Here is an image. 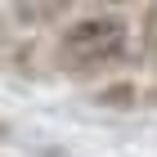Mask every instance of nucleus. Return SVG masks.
<instances>
[{"instance_id":"1","label":"nucleus","mask_w":157,"mask_h":157,"mask_svg":"<svg viewBox=\"0 0 157 157\" xmlns=\"http://www.w3.org/2000/svg\"><path fill=\"white\" fill-rule=\"evenodd\" d=\"M135 54V23L117 9H94V13H76L59 27L49 59L63 76L72 81H90L103 76L121 63H130Z\"/></svg>"},{"instance_id":"2","label":"nucleus","mask_w":157,"mask_h":157,"mask_svg":"<svg viewBox=\"0 0 157 157\" xmlns=\"http://www.w3.org/2000/svg\"><path fill=\"white\" fill-rule=\"evenodd\" d=\"M90 99H94L99 108H117V112L144 108V85H135V81H126V76H117V81H103Z\"/></svg>"},{"instance_id":"3","label":"nucleus","mask_w":157,"mask_h":157,"mask_svg":"<svg viewBox=\"0 0 157 157\" xmlns=\"http://www.w3.org/2000/svg\"><path fill=\"white\" fill-rule=\"evenodd\" d=\"M72 9V0H13V18L23 27H45Z\"/></svg>"},{"instance_id":"4","label":"nucleus","mask_w":157,"mask_h":157,"mask_svg":"<svg viewBox=\"0 0 157 157\" xmlns=\"http://www.w3.org/2000/svg\"><path fill=\"white\" fill-rule=\"evenodd\" d=\"M135 54L139 63H148L157 72V0L139 9V23H135Z\"/></svg>"},{"instance_id":"5","label":"nucleus","mask_w":157,"mask_h":157,"mask_svg":"<svg viewBox=\"0 0 157 157\" xmlns=\"http://www.w3.org/2000/svg\"><path fill=\"white\" fill-rule=\"evenodd\" d=\"M144 108H157V72H153V81L144 85Z\"/></svg>"},{"instance_id":"6","label":"nucleus","mask_w":157,"mask_h":157,"mask_svg":"<svg viewBox=\"0 0 157 157\" xmlns=\"http://www.w3.org/2000/svg\"><path fill=\"white\" fill-rule=\"evenodd\" d=\"M5 139H9V121H0V144H5Z\"/></svg>"}]
</instances>
